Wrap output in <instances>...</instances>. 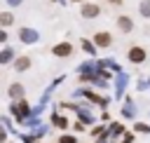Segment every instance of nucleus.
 Returning a JSON list of instances; mask_svg holds the SVG:
<instances>
[{
    "instance_id": "obj_3",
    "label": "nucleus",
    "mask_w": 150,
    "mask_h": 143,
    "mask_svg": "<svg viewBox=\"0 0 150 143\" xmlns=\"http://www.w3.org/2000/svg\"><path fill=\"white\" fill-rule=\"evenodd\" d=\"M94 42H96L98 47H108V45L112 42V38H110V33L101 30V33H96V35H94Z\"/></svg>"
},
{
    "instance_id": "obj_4",
    "label": "nucleus",
    "mask_w": 150,
    "mask_h": 143,
    "mask_svg": "<svg viewBox=\"0 0 150 143\" xmlns=\"http://www.w3.org/2000/svg\"><path fill=\"white\" fill-rule=\"evenodd\" d=\"M56 56H68L70 52H73V47H70V42H61V45H54V49H52Z\"/></svg>"
},
{
    "instance_id": "obj_11",
    "label": "nucleus",
    "mask_w": 150,
    "mask_h": 143,
    "mask_svg": "<svg viewBox=\"0 0 150 143\" xmlns=\"http://www.w3.org/2000/svg\"><path fill=\"white\" fill-rule=\"evenodd\" d=\"M0 23H2V26H9V23H12V14H9V12H2V14H0Z\"/></svg>"
},
{
    "instance_id": "obj_9",
    "label": "nucleus",
    "mask_w": 150,
    "mask_h": 143,
    "mask_svg": "<svg viewBox=\"0 0 150 143\" xmlns=\"http://www.w3.org/2000/svg\"><path fill=\"white\" fill-rule=\"evenodd\" d=\"M141 14H143L145 19H150V0H143V2H141Z\"/></svg>"
},
{
    "instance_id": "obj_15",
    "label": "nucleus",
    "mask_w": 150,
    "mask_h": 143,
    "mask_svg": "<svg viewBox=\"0 0 150 143\" xmlns=\"http://www.w3.org/2000/svg\"><path fill=\"white\" fill-rule=\"evenodd\" d=\"M54 122H56L59 127H66V120H63V117H54Z\"/></svg>"
},
{
    "instance_id": "obj_2",
    "label": "nucleus",
    "mask_w": 150,
    "mask_h": 143,
    "mask_svg": "<svg viewBox=\"0 0 150 143\" xmlns=\"http://www.w3.org/2000/svg\"><path fill=\"white\" fill-rule=\"evenodd\" d=\"M98 5H82V9H80V14L84 16V19H94V16H98Z\"/></svg>"
},
{
    "instance_id": "obj_8",
    "label": "nucleus",
    "mask_w": 150,
    "mask_h": 143,
    "mask_svg": "<svg viewBox=\"0 0 150 143\" xmlns=\"http://www.w3.org/2000/svg\"><path fill=\"white\" fill-rule=\"evenodd\" d=\"M21 94H23V87L21 84H12L9 87V96L12 98H21Z\"/></svg>"
},
{
    "instance_id": "obj_20",
    "label": "nucleus",
    "mask_w": 150,
    "mask_h": 143,
    "mask_svg": "<svg viewBox=\"0 0 150 143\" xmlns=\"http://www.w3.org/2000/svg\"><path fill=\"white\" fill-rule=\"evenodd\" d=\"M52 2H56V0H52Z\"/></svg>"
},
{
    "instance_id": "obj_14",
    "label": "nucleus",
    "mask_w": 150,
    "mask_h": 143,
    "mask_svg": "<svg viewBox=\"0 0 150 143\" xmlns=\"http://www.w3.org/2000/svg\"><path fill=\"white\" fill-rule=\"evenodd\" d=\"M59 143H75V138H73V136H61Z\"/></svg>"
},
{
    "instance_id": "obj_7",
    "label": "nucleus",
    "mask_w": 150,
    "mask_h": 143,
    "mask_svg": "<svg viewBox=\"0 0 150 143\" xmlns=\"http://www.w3.org/2000/svg\"><path fill=\"white\" fill-rule=\"evenodd\" d=\"M28 66H30V59H28V56H19V59L14 61V68H16V70H28Z\"/></svg>"
},
{
    "instance_id": "obj_21",
    "label": "nucleus",
    "mask_w": 150,
    "mask_h": 143,
    "mask_svg": "<svg viewBox=\"0 0 150 143\" xmlns=\"http://www.w3.org/2000/svg\"><path fill=\"white\" fill-rule=\"evenodd\" d=\"M73 2H77V0H73Z\"/></svg>"
},
{
    "instance_id": "obj_17",
    "label": "nucleus",
    "mask_w": 150,
    "mask_h": 143,
    "mask_svg": "<svg viewBox=\"0 0 150 143\" xmlns=\"http://www.w3.org/2000/svg\"><path fill=\"white\" fill-rule=\"evenodd\" d=\"M136 129L138 131H150V127H145V124H136Z\"/></svg>"
},
{
    "instance_id": "obj_16",
    "label": "nucleus",
    "mask_w": 150,
    "mask_h": 143,
    "mask_svg": "<svg viewBox=\"0 0 150 143\" xmlns=\"http://www.w3.org/2000/svg\"><path fill=\"white\" fill-rule=\"evenodd\" d=\"M110 129H112V131H115V134H120V131H122V124H112V127H110Z\"/></svg>"
},
{
    "instance_id": "obj_10",
    "label": "nucleus",
    "mask_w": 150,
    "mask_h": 143,
    "mask_svg": "<svg viewBox=\"0 0 150 143\" xmlns=\"http://www.w3.org/2000/svg\"><path fill=\"white\" fill-rule=\"evenodd\" d=\"M12 110H14V115H23L28 108H26V103H14V105H12Z\"/></svg>"
},
{
    "instance_id": "obj_12",
    "label": "nucleus",
    "mask_w": 150,
    "mask_h": 143,
    "mask_svg": "<svg viewBox=\"0 0 150 143\" xmlns=\"http://www.w3.org/2000/svg\"><path fill=\"white\" fill-rule=\"evenodd\" d=\"M9 59H12V52H9V49H5V52H2V56H0V61H2V63H7Z\"/></svg>"
},
{
    "instance_id": "obj_5",
    "label": "nucleus",
    "mask_w": 150,
    "mask_h": 143,
    "mask_svg": "<svg viewBox=\"0 0 150 143\" xmlns=\"http://www.w3.org/2000/svg\"><path fill=\"white\" fill-rule=\"evenodd\" d=\"M117 26H120V30H122V33H129V30L134 28V23H131V19H129V16H120V19H117Z\"/></svg>"
},
{
    "instance_id": "obj_6",
    "label": "nucleus",
    "mask_w": 150,
    "mask_h": 143,
    "mask_svg": "<svg viewBox=\"0 0 150 143\" xmlns=\"http://www.w3.org/2000/svg\"><path fill=\"white\" fill-rule=\"evenodd\" d=\"M21 40H23V42H35V40H38V33L30 30V28H23V30H21Z\"/></svg>"
},
{
    "instance_id": "obj_18",
    "label": "nucleus",
    "mask_w": 150,
    "mask_h": 143,
    "mask_svg": "<svg viewBox=\"0 0 150 143\" xmlns=\"http://www.w3.org/2000/svg\"><path fill=\"white\" fill-rule=\"evenodd\" d=\"M7 2H9V5H19L21 0H7Z\"/></svg>"
},
{
    "instance_id": "obj_19",
    "label": "nucleus",
    "mask_w": 150,
    "mask_h": 143,
    "mask_svg": "<svg viewBox=\"0 0 150 143\" xmlns=\"http://www.w3.org/2000/svg\"><path fill=\"white\" fill-rule=\"evenodd\" d=\"M110 2H115V5H120V2H122V0H110Z\"/></svg>"
},
{
    "instance_id": "obj_1",
    "label": "nucleus",
    "mask_w": 150,
    "mask_h": 143,
    "mask_svg": "<svg viewBox=\"0 0 150 143\" xmlns=\"http://www.w3.org/2000/svg\"><path fill=\"white\" fill-rule=\"evenodd\" d=\"M129 61H134V63L145 61V49H143V47H131V49H129Z\"/></svg>"
},
{
    "instance_id": "obj_13",
    "label": "nucleus",
    "mask_w": 150,
    "mask_h": 143,
    "mask_svg": "<svg viewBox=\"0 0 150 143\" xmlns=\"http://www.w3.org/2000/svg\"><path fill=\"white\" fill-rule=\"evenodd\" d=\"M131 115H134V105L127 103V108H124V117H131Z\"/></svg>"
}]
</instances>
